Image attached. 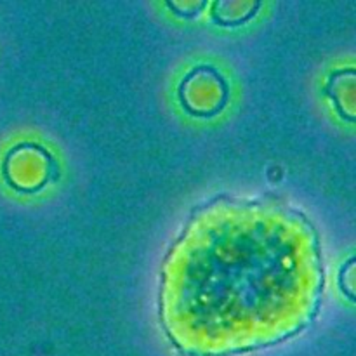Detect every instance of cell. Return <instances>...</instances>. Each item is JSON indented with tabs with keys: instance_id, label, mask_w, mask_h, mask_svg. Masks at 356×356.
<instances>
[{
	"instance_id": "6da1fadb",
	"label": "cell",
	"mask_w": 356,
	"mask_h": 356,
	"mask_svg": "<svg viewBox=\"0 0 356 356\" xmlns=\"http://www.w3.org/2000/svg\"><path fill=\"white\" fill-rule=\"evenodd\" d=\"M322 285L318 233L301 211L271 195H218L163 257L160 322L186 355L257 350L306 329Z\"/></svg>"
}]
</instances>
